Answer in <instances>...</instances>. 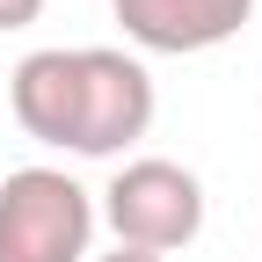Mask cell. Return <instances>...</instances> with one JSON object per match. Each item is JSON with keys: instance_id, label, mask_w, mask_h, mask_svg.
Here are the masks:
<instances>
[{"instance_id": "cell-2", "label": "cell", "mask_w": 262, "mask_h": 262, "mask_svg": "<svg viewBox=\"0 0 262 262\" xmlns=\"http://www.w3.org/2000/svg\"><path fill=\"white\" fill-rule=\"evenodd\" d=\"M95 219L117 233V248H146V255H182L196 233H204V182L182 160H117V175L102 182V204Z\"/></svg>"}, {"instance_id": "cell-6", "label": "cell", "mask_w": 262, "mask_h": 262, "mask_svg": "<svg viewBox=\"0 0 262 262\" xmlns=\"http://www.w3.org/2000/svg\"><path fill=\"white\" fill-rule=\"evenodd\" d=\"M88 262H168V255H146V248H110V255H88Z\"/></svg>"}, {"instance_id": "cell-5", "label": "cell", "mask_w": 262, "mask_h": 262, "mask_svg": "<svg viewBox=\"0 0 262 262\" xmlns=\"http://www.w3.org/2000/svg\"><path fill=\"white\" fill-rule=\"evenodd\" d=\"M44 15V0H0V37H8V29H29Z\"/></svg>"}, {"instance_id": "cell-1", "label": "cell", "mask_w": 262, "mask_h": 262, "mask_svg": "<svg viewBox=\"0 0 262 262\" xmlns=\"http://www.w3.org/2000/svg\"><path fill=\"white\" fill-rule=\"evenodd\" d=\"M8 110L37 146L80 160H124L153 131V73L117 44H44L8 73Z\"/></svg>"}, {"instance_id": "cell-3", "label": "cell", "mask_w": 262, "mask_h": 262, "mask_svg": "<svg viewBox=\"0 0 262 262\" xmlns=\"http://www.w3.org/2000/svg\"><path fill=\"white\" fill-rule=\"evenodd\" d=\"M95 226V189L66 168H15L0 182V262H88Z\"/></svg>"}, {"instance_id": "cell-4", "label": "cell", "mask_w": 262, "mask_h": 262, "mask_svg": "<svg viewBox=\"0 0 262 262\" xmlns=\"http://www.w3.org/2000/svg\"><path fill=\"white\" fill-rule=\"evenodd\" d=\"M110 15H117V29H124L131 51L196 58V51L233 44L255 22V0H110Z\"/></svg>"}]
</instances>
